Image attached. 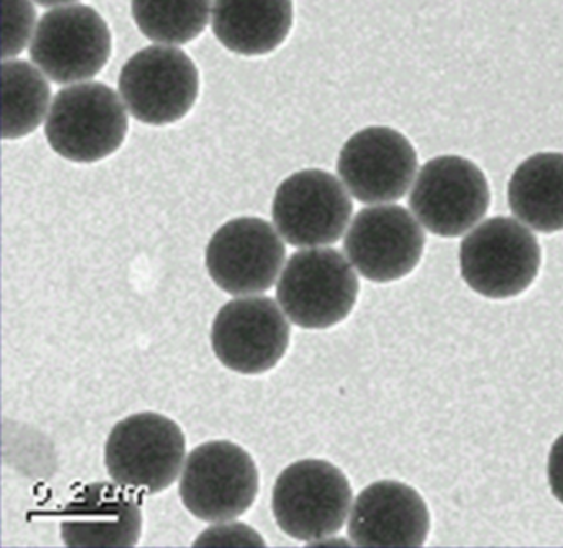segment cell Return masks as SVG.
Returning <instances> with one entry per match:
<instances>
[{
  "label": "cell",
  "instance_id": "obj_22",
  "mask_svg": "<svg viewBox=\"0 0 563 548\" xmlns=\"http://www.w3.org/2000/svg\"><path fill=\"white\" fill-rule=\"evenodd\" d=\"M194 547H266L262 535L246 524L216 522L194 540Z\"/></svg>",
  "mask_w": 563,
  "mask_h": 548
},
{
  "label": "cell",
  "instance_id": "obj_8",
  "mask_svg": "<svg viewBox=\"0 0 563 548\" xmlns=\"http://www.w3.org/2000/svg\"><path fill=\"white\" fill-rule=\"evenodd\" d=\"M128 111L150 125H167L189 114L199 98L196 63L174 45H151L134 53L120 73Z\"/></svg>",
  "mask_w": 563,
  "mask_h": 548
},
{
  "label": "cell",
  "instance_id": "obj_25",
  "mask_svg": "<svg viewBox=\"0 0 563 548\" xmlns=\"http://www.w3.org/2000/svg\"><path fill=\"white\" fill-rule=\"evenodd\" d=\"M34 2L41 3L42 7H60L77 2V0H34Z\"/></svg>",
  "mask_w": 563,
  "mask_h": 548
},
{
  "label": "cell",
  "instance_id": "obj_4",
  "mask_svg": "<svg viewBox=\"0 0 563 548\" xmlns=\"http://www.w3.org/2000/svg\"><path fill=\"white\" fill-rule=\"evenodd\" d=\"M272 508L286 535L312 544L344 527L352 508V487L332 462L301 459L276 479Z\"/></svg>",
  "mask_w": 563,
  "mask_h": 548
},
{
  "label": "cell",
  "instance_id": "obj_14",
  "mask_svg": "<svg viewBox=\"0 0 563 548\" xmlns=\"http://www.w3.org/2000/svg\"><path fill=\"white\" fill-rule=\"evenodd\" d=\"M418 155L400 131L387 125L361 129L339 152L338 174L362 204L400 200L417 178Z\"/></svg>",
  "mask_w": 563,
  "mask_h": 548
},
{
  "label": "cell",
  "instance_id": "obj_1",
  "mask_svg": "<svg viewBox=\"0 0 563 548\" xmlns=\"http://www.w3.org/2000/svg\"><path fill=\"white\" fill-rule=\"evenodd\" d=\"M121 95L103 83H78L60 89L45 121L48 144L77 164L103 161L123 145L130 129Z\"/></svg>",
  "mask_w": 563,
  "mask_h": 548
},
{
  "label": "cell",
  "instance_id": "obj_24",
  "mask_svg": "<svg viewBox=\"0 0 563 548\" xmlns=\"http://www.w3.org/2000/svg\"><path fill=\"white\" fill-rule=\"evenodd\" d=\"M309 547H351V544L347 540H342V538H334V535H332V537L312 541Z\"/></svg>",
  "mask_w": 563,
  "mask_h": 548
},
{
  "label": "cell",
  "instance_id": "obj_21",
  "mask_svg": "<svg viewBox=\"0 0 563 548\" xmlns=\"http://www.w3.org/2000/svg\"><path fill=\"white\" fill-rule=\"evenodd\" d=\"M4 9V35L2 59H14L34 39L37 10L31 0H2Z\"/></svg>",
  "mask_w": 563,
  "mask_h": 548
},
{
  "label": "cell",
  "instance_id": "obj_7",
  "mask_svg": "<svg viewBox=\"0 0 563 548\" xmlns=\"http://www.w3.org/2000/svg\"><path fill=\"white\" fill-rule=\"evenodd\" d=\"M490 190L484 172L461 155L428 161L410 190L411 213L437 237L456 238L473 230L489 210Z\"/></svg>",
  "mask_w": 563,
  "mask_h": 548
},
{
  "label": "cell",
  "instance_id": "obj_11",
  "mask_svg": "<svg viewBox=\"0 0 563 548\" xmlns=\"http://www.w3.org/2000/svg\"><path fill=\"white\" fill-rule=\"evenodd\" d=\"M291 327L279 303L268 296H236L217 313L210 342L232 372L260 375L278 365L289 347Z\"/></svg>",
  "mask_w": 563,
  "mask_h": 548
},
{
  "label": "cell",
  "instance_id": "obj_3",
  "mask_svg": "<svg viewBox=\"0 0 563 548\" xmlns=\"http://www.w3.org/2000/svg\"><path fill=\"white\" fill-rule=\"evenodd\" d=\"M186 452V436L174 419L141 412L113 426L104 445V465L117 484L153 495L177 481Z\"/></svg>",
  "mask_w": 563,
  "mask_h": 548
},
{
  "label": "cell",
  "instance_id": "obj_17",
  "mask_svg": "<svg viewBox=\"0 0 563 548\" xmlns=\"http://www.w3.org/2000/svg\"><path fill=\"white\" fill-rule=\"evenodd\" d=\"M292 0H216L212 30L230 52L260 56L275 52L292 29Z\"/></svg>",
  "mask_w": 563,
  "mask_h": 548
},
{
  "label": "cell",
  "instance_id": "obj_19",
  "mask_svg": "<svg viewBox=\"0 0 563 548\" xmlns=\"http://www.w3.org/2000/svg\"><path fill=\"white\" fill-rule=\"evenodd\" d=\"M2 92V138L14 141L37 131L51 111L52 89L44 73L24 59H4Z\"/></svg>",
  "mask_w": 563,
  "mask_h": 548
},
{
  "label": "cell",
  "instance_id": "obj_16",
  "mask_svg": "<svg viewBox=\"0 0 563 548\" xmlns=\"http://www.w3.org/2000/svg\"><path fill=\"white\" fill-rule=\"evenodd\" d=\"M60 530L62 540L70 548L136 547L143 511L130 489L117 482H93L68 502Z\"/></svg>",
  "mask_w": 563,
  "mask_h": 548
},
{
  "label": "cell",
  "instance_id": "obj_15",
  "mask_svg": "<svg viewBox=\"0 0 563 548\" xmlns=\"http://www.w3.org/2000/svg\"><path fill=\"white\" fill-rule=\"evenodd\" d=\"M355 547H423L430 531V512L410 485L378 481L367 485L352 504L347 525Z\"/></svg>",
  "mask_w": 563,
  "mask_h": 548
},
{
  "label": "cell",
  "instance_id": "obj_23",
  "mask_svg": "<svg viewBox=\"0 0 563 548\" xmlns=\"http://www.w3.org/2000/svg\"><path fill=\"white\" fill-rule=\"evenodd\" d=\"M549 485L556 501L563 504V435L555 439L549 454L547 464Z\"/></svg>",
  "mask_w": 563,
  "mask_h": 548
},
{
  "label": "cell",
  "instance_id": "obj_5",
  "mask_svg": "<svg viewBox=\"0 0 563 548\" xmlns=\"http://www.w3.org/2000/svg\"><path fill=\"white\" fill-rule=\"evenodd\" d=\"M540 263L536 234L517 218L484 220L461 241V276L471 289L490 299L522 294L536 281Z\"/></svg>",
  "mask_w": 563,
  "mask_h": 548
},
{
  "label": "cell",
  "instance_id": "obj_12",
  "mask_svg": "<svg viewBox=\"0 0 563 548\" xmlns=\"http://www.w3.org/2000/svg\"><path fill=\"white\" fill-rule=\"evenodd\" d=\"M286 246L275 224L263 218H233L210 238L206 266L213 283L232 296H252L275 286Z\"/></svg>",
  "mask_w": 563,
  "mask_h": 548
},
{
  "label": "cell",
  "instance_id": "obj_13",
  "mask_svg": "<svg viewBox=\"0 0 563 548\" xmlns=\"http://www.w3.org/2000/svg\"><path fill=\"white\" fill-rule=\"evenodd\" d=\"M423 224L400 205L362 208L345 231L344 251L361 276L391 283L410 274L423 256Z\"/></svg>",
  "mask_w": 563,
  "mask_h": 548
},
{
  "label": "cell",
  "instance_id": "obj_20",
  "mask_svg": "<svg viewBox=\"0 0 563 548\" xmlns=\"http://www.w3.org/2000/svg\"><path fill=\"white\" fill-rule=\"evenodd\" d=\"M212 0H133L131 12L146 39L184 45L209 25Z\"/></svg>",
  "mask_w": 563,
  "mask_h": 548
},
{
  "label": "cell",
  "instance_id": "obj_6",
  "mask_svg": "<svg viewBox=\"0 0 563 548\" xmlns=\"http://www.w3.org/2000/svg\"><path fill=\"white\" fill-rule=\"evenodd\" d=\"M260 491V474L249 451L227 439L203 442L187 456L179 479L184 507L203 522L235 520Z\"/></svg>",
  "mask_w": 563,
  "mask_h": 548
},
{
  "label": "cell",
  "instance_id": "obj_9",
  "mask_svg": "<svg viewBox=\"0 0 563 548\" xmlns=\"http://www.w3.org/2000/svg\"><path fill=\"white\" fill-rule=\"evenodd\" d=\"M352 211L351 194L342 180L321 168H305L276 188L272 217L286 243L314 248L341 240Z\"/></svg>",
  "mask_w": 563,
  "mask_h": 548
},
{
  "label": "cell",
  "instance_id": "obj_2",
  "mask_svg": "<svg viewBox=\"0 0 563 548\" xmlns=\"http://www.w3.org/2000/svg\"><path fill=\"white\" fill-rule=\"evenodd\" d=\"M358 289L355 267L341 251L302 248L286 261L276 284V297L295 326L329 329L352 313Z\"/></svg>",
  "mask_w": 563,
  "mask_h": 548
},
{
  "label": "cell",
  "instance_id": "obj_18",
  "mask_svg": "<svg viewBox=\"0 0 563 548\" xmlns=\"http://www.w3.org/2000/svg\"><path fill=\"white\" fill-rule=\"evenodd\" d=\"M507 204L530 230H563V154L539 152L520 162L507 185Z\"/></svg>",
  "mask_w": 563,
  "mask_h": 548
},
{
  "label": "cell",
  "instance_id": "obj_10",
  "mask_svg": "<svg viewBox=\"0 0 563 548\" xmlns=\"http://www.w3.org/2000/svg\"><path fill=\"white\" fill-rule=\"evenodd\" d=\"M111 32L103 17L88 6L55 7L45 13L31 42V58L58 85L93 78L110 62Z\"/></svg>",
  "mask_w": 563,
  "mask_h": 548
}]
</instances>
